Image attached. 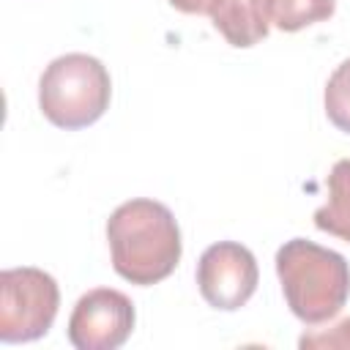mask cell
I'll return each mask as SVG.
<instances>
[{"label": "cell", "mask_w": 350, "mask_h": 350, "mask_svg": "<svg viewBox=\"0 0 350 350\" xmlns=\"http://www.w3.org/2000/svg\"><path fill=\"white\" fill-rule=\"evenodd\" d=\"M60 306L55 276L41 268H5L0 273V342H33L44 336Z\"/></svg>", "instance_id": "4"}, {"label": "cell", "mask_w": 350, "mask_h": 350, "mask_svg": "<svg viewBox=\"0 0 350 350\" xmlns=\"http://www.w3.org/2000/svg\"><path fill=\"white\" fill-rule=\"evenodd\" d=\"M276 276L290 312L306 325L331 320L350 298L347 260L306 238H293L279 246Z\"/></svg>", "instance_id": "2"}, {"label": "cell", "mask_w": 350, "mask_h": 350, "mask_svg": "<svg viewBox=\"0 0 350 350\" xmlns=\"http://www.w3.org/2000/svg\"><path fill=\"white\" fill-rule=\"evenodd\" d=\"M314 227L350 243V159H339L328 172V197L314 211Z\"/></svg>", "instance_id": "8"}, {"label": "cell", "mask_w": 350, "mask_h": 350, "mask_svg": "<svg viewBox=\"0 0 350 350\" xmlns=\"http://www.w3.org/2000/svg\"><path fill=\"white\" fill-rule=\"evenodd\" d=\"M323 101H325V115H328V120H331L339 131L350 134V57L342 60V63L334 68V74L328 77Z\"/></svg>", "instance_id": "10"}, {"label": "cell", "mask_w": 350, "mask_h": 350, "mask_svg": "<svg viewBox=\"0 0 350 350\" xmlns=\"http://www.w3.org/2000/svg\"><path fill=\"white\" fill-rule=\"evenodd\" d=\"M298 345L301 347H350V317L339 320L325 334H304Z\"/></svg>", "instance_id": "11"}, {"label": "cell", "mask_w": 350, "mask_h": 350, "mask_svg": "<svg viewBox=\"0 0 350 350\" xmlns=\"http://www.w3.org/2000/svg\"><path fill=\"white\" fill-rule=\"evenodd\" d=\"M134 304L112 287L88 290L68 317V342L77 350H118L134 331Z\"/></svg>", "instance_id": "6"}, {"label": "cell", "mask_w": 350, "mask_h": 350, "mask_svg": "<svg viewBox=\"0 0 350 350\" xmlns=\"http://www.w3.org/2000/svg\"><path fill=\"white\" fill-rule=\"evenodd\" d=\"M221 0H170L172 8L183 11V14H213V8L219 5Z\"/></svg>", "instance_id": "12"}, {"label": "cell", "mask_w": 350, "mask_h": 350, "mask_svg": "<svg viewBox=\"0 0 350 350\" xmlns=\"http://www.w3.org/2000/svg\"><path fill=\"white\" fill-rule=\"evenodd\" d=\"M213 27L227 38L232 46H254L268 36L271 16L268 0H221L213 14Z\"/></svg>", "instance_id": "7"}, {"label": "cell", "mask_w": 350, "mask_h": 350, "mask_svg": "<svg viewBox=\"0 0 350 350\" xmlns=\"http://www.w3.org/2000/svg\"><path fill=\"white\" fill-rule=\"evenodd\" d=\"M112 268L131 284L148 287L167 279L183 252L180 227L172 211L156 200H129L107 219Z\"/></svg>", "instance_id": "1"}, {"label": "cell", "mask_w": 350, "mask_h": 350, "mask_svg": "<svg viewBox=\"0 0 350 350\" xmlns=\"http://www.w3.org/2000/svg\"><path fill=\"white\" fill-rule=\"evenodd\" d=\"M336 0H268L271 25L284 33L304 30L314 22H323L334 14Z\"/></svg>", "instance_id": "9"}, {"label": "cell", "mask_w": 350, "mask_h": 350, "mask_svg": "<svg viewBox=\"0 0 350 350\" xmlns=\"http://www.w3.org/2000/svg\"><path fill=\"white\" fill-rule=\"evenodd\" d=\"M112 96L107 66L85 52L55 57L38 79V107L49 123L74 131L96 123Z\"/></svg>", "instance_id": "3"}, {"label": "cell", "mask_w": 350, "mask_h": 350, "mask_svg": "<svg viewBox=\"0 0 350 350\" xmlns=\"http://www.w3.org/2000/svg\"><path fill=\"white\" fill-rule=\"evenodd\" d=\"M257 260L254 254L235 243V241H219L211 243L200 262H197V287L200 295L221 312L241 309L257 290Z\"/></svg>", "instance_id": "5"}]
</instances>
